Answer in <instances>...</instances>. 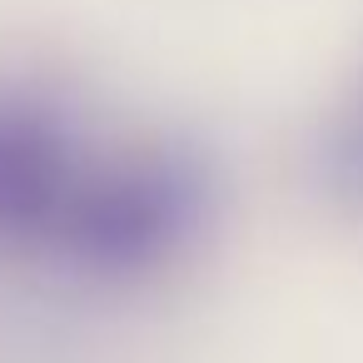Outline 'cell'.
<instances>
[]
</instances>
